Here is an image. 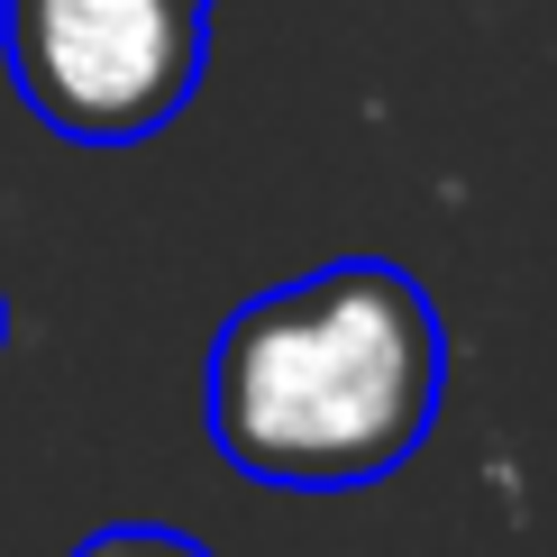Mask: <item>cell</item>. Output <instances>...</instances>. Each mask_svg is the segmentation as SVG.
Wrapping results in <instances>:
<instances>
[{"label": "cell", "instance_id": "cell-1", "mask_svg": "<svg viewBox=\"0 0 557 557\" xmlns=\"http://www.w3.org/2000/svg\"><path fill=\"white\" fill-rule=\"evenodd\" d=\"M448 338L403 265L347 257L257 293L211 338V448L284 494L403 475L438 421Z\"/></svg>", "mask_w": 557, "mask_h": 557}, {"label": "cell", "instance_id": "cell-2", "mask_svg": "<svg viewBox=\"0 0 557 557\" xmlns=\"http://www.w3.org/2000/svg\"><path fill=\"white\" fill-rule=\"evenodd\" d=\"M10 83L74 147H137L201 83V0H0Z\"/></svg>", "mask_w": 557, "mask_h": 557}, {"label": "cell", "instance_id": "cell-3", "mask_svg": "<svg viewBox=\"0 0 557 557\" xmlns=\"http://www.w3.org/2000/svg\"><path fill=\"white\" fill-rule=\"evenodd\" d=\"M74 557H211V548L183 540V530H156V521H120V530H91Z\"/></svg>", "mask_w": 557, "mask_h": 557}, {"label": "cell", "instance_id": "cell-4", "mask_svg": "<svg viewBox=\"0 0 557 557\" xmlns=\"http://www.w3.org/2000/svg\"><path fill=\"white\" fill-rule=\"evenodd\" d=\"M0 338H10V301H0Z\"/></svg>", "mask_w": 557, "mask_h": 557}]
</instances>
